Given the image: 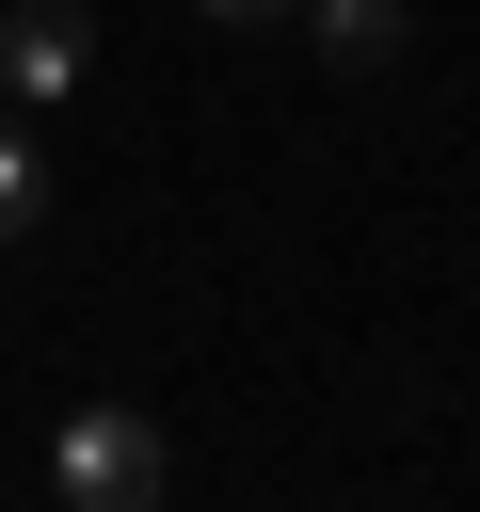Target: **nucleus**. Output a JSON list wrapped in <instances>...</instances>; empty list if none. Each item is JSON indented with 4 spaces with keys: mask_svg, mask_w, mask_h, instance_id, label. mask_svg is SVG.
<instances>
[{
    "mask_svg": "<svg viewBox=\"0 0 480 512\" xmlns=\"http://www.w3.org/2000/svg\"><path fill=\"white\" fill-rule=\"evenodd\" d=\"M48 496H64V512H160V496H176L160 416H144V400H64V432H48Z\"/></svg>",
    "mask_w": 480,
    "mask_h": 512,
    "instance_id": "obj_1",
    "label": "nucleus"
},
{
    "mask_svg": "<svg viewBox=\"0 0 480 512\" xmlns=\"http://www.w3.org/2000/svg\"><path fill=\"white\" fill-rule=\"evenodd\" d=\"M80 64H96V16H80V0H16V16H0V96H16V112L80 96Z\"/></svg>",
    "mask_w": 480,
    "mask_h": 512,
    "instance_id": "obj_2",
    "label": "nucleus"
},
{
    "mask_svg": "<svg viewBox=\"0 0 480 512\" xmlns=\"http://www.w3.org/2000/svg\"><path fill=\"white\" fill-rule=\"evenodd\" d=\"M192 16H208V32H272L288 0H192Z\"/></svg>",
    "mask_w": 480,
    "mask_h": 512,
    "instance_id": "obj_5",
    "label": "nucleus"
},
{
    "mask_svg": "<svg viewBox=\"0 0 480 512\" xmlns=\"http://www.w3.org/2000/svg\"><path fill=\"white\" fill-rule=\"evenodd\" d=\"M32 224H48V144H32V112L0 96V256H16Z\"/></svg>",
    "mask_w": 480,
    "mask_h": 512,
    "instance_id": "obj_4",
    "label": "nucleus"
},
{
    "mask_svg": "<svg viewBox=\"0 0 480 512\" xmlns=\"http://www.w3.org/2000/svg\"><path fill=\"white\" fill-rule=\"evenodd\" d=\"M288 16L320 32V64H336V80H384V64L416 48V0H288Z\"/></svg>",
    "mask_w": 480,
    "mask_h": 512,
    "instance_id": "obj_3",
    "label": "nucleus"
}]
</instances>
